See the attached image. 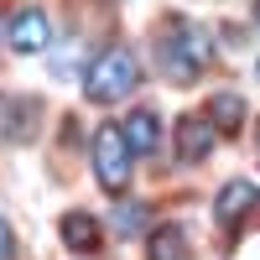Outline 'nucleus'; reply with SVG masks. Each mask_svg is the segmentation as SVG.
Returning <instances> with one entry per match:
<instances>
[{
	"label": "nucleus",
	"mask_w": 260,
	"mask_h": 260,
	"mask_svg": "<svg viewBox=\"0 0 260 260\" xmlns=\"http://www.w3.org/2000/svg\"><path fill=\"white\" fill-rule=\"evenodd\" d=\"M208 120H213V130H240V125H245V99L234 94V89L213 94V99H208Z\"/></svg>",
	"instance_id": "obj_10"
},
{
	"label": "nucleus",
	"mask_w": 260,
	"mask_h": 260,
	"mask_svg": "<svg viewBox=\"0 0 260 260\" xmlns=\"http://www.w3.org/2000/svg\"><path fill=\"white\" fill-rule=\"evenodd\" d=\"M6 42L16 52H47V42H52V21H47V11L42 6H26V11H16L11 16V31H6Z\"/></svg>",
	"instance_id": "obj_5"
},
{
	"label": "nucleus",
	"mask_w": 260,
	"mask_h": 260,
	"mask_svg": "<svg viewBox=\"0 0 260 260\" xmlns=\"http://www.w3.org/2000/svg\"><path fill=\"white\" fill-rule=\"evenodd\" d=\"M255 78H260V62H255Z\"/></svg>",
	"instance_id": "obj_16"
},
{
	"label": "nucleus",
	"mask_w": 260,
	"mask_h": 260,
	"mask_svg": "<svg viewBox=\"0 0 260 260\" xmlns=\"http://www.w3.org/2000/svg\"><path fill=\"white\" fill-rule=\"evenodd\" d=\"M260 208V187L245 182V177H234L219 187V198H213V224H219L224 234H240V224L250 219V213Z\"/></svg>",
	"instance_id": "obj_4"
},
{
	"label": "nucleus",
	"mask_w": 260,
	"mask_h": 260,
	"mask_svg": "<svg viewBox=\"0 0 260 260\" xmlns=\"http://www.w3.org/2000/svg\"><path fill=\"white\" fill-rule=\"evenodd\" d=\"M130 161H136V151L125 146V130L120 125H99L94 130V177H99L104 192H125Z\"/></svg>",
	"instance_id": "obj_3"
},
{
	"label": "nucleus",
	"mask_w": 260,
	"mask_h": 260,
	"mask_svg": "<svg viewBox=\"0 0 260 260\" xmlns=\"http://www.w3.org/2000/svg\"><path fill=\"white\" fill-rule=\"evenodd\" d=\"M6 120H11V99H6V94H0V136H6V130H11Z\"/></svg>",
	"instance_id": "obj_13"
},
{
	"label": "nucleus",
	"mask_w": 260,
	"mask_h": 260,
	"mask_svg": "<svg viewBox=\"0 0 260 260\" xmlns=\"http://www.w3.org/2000/svg\"><path fill=\"white\" fill-rule=\"evenodd\" d=\"M213 141H219V130H213L208 115H182L177 120V161H203Z\"/></svg>",
	"instance_id": "obj_6"
},
{
	"label": "nucleus",
	"mask_w": 260,
	"mask_h": 260,
	"mask_svg": "<svg viewBox=\"0 0 260 260\" xmlns=\"http://www.w3.org/2000/svg\"><path fill=\"white\" fill-rule=\"evenodd\" d=\"M255 26H260V0H255Z\"/></svg>",
	"instance_id": "obj_15"
},
{
	"label": "nucleus",
	"mask_w": 260,
	"mask_h": 260,
	"mask_svg": "<svg viewBox=\"0 0 260 260\" xmlns=\"http://www.w3.org/2000/svg\"><path fill=\"white\" fill-rule=\"evenodd\" d=\"M125 146L136 151V156H151V151L161 146V125H156V115L151 110H136V115H125Z\"/></svg>",
	"instance_id": "obj_8"
},
{
	"label": "nucleus",
	"mask_w": 260,
	"mask_h": 260,
	"mask_svg": "<svg viewBox=\"0 0 260 260\" xmlns=\"http://www.w3.org/2000/svg\"><path fill=\"white\" fill-rule=\"evenodd\" d=\"M146 219H151L146 203H120V208H115V229H120V234H141Z\"/></svg>",
	"instance_id": "obj_11"
},
{
	"label": "nucleus",
	"mask_w": 260,
	"mask_h": 260,
	"mask_svg": "<svg viewBox=\"0 0 260 260\" xmlns=\"http://www.w3.org/2000/svg\"><path fill=\"white\" fill-rule=\"evenodd\" d=\"M6 31H11V21H6V16H0V42H6Z\"/></svg>",
	"instance_id": "obj_14"
},
{
	"label": "nucleus",
	"mask_w": 260,
	"mask_h": 260,
	"mask_svg": "<svg viewBox=\"0 0 260 260\" xmlns=\"http://www.w3.org/2000/svg\"><path fill=\"white\" fill-rule=\"evenodd\" d=\"M57 234H62V245H68L73 255H94L104 229H99V219H94V213L73 208V213H62V219H57Z\"/></svg>",
	"instance_id": "obj_7"
},
{
	"label": "nucleus",
	"mask_w": 260,
	"mask_h": 260,
	"mask_svg": "<svg viewBox=\"0 0 260 260\" xmlns=\"http://www.w3.org/2000/svg\"><path fill=\"white\" fill-rule=\"evenodd\" d=\"M146 260H187V234L177 224H156L146 240Z\"/></svg>",
	"instance_id": "obj_9"
},
{
	"label": "nucleus",
	"mask_w": 260,
	"mask_h": 260,
	"mask_svg": "<svg viewBox=\"0 0 260 260\" xmlns=\"http://www.w3.org/2000/svg\"><path fill=\"white\" fill-rule=\"evenodd\" d=\"M16 255V234H11V224L0 219V260H11Z\"/></svg>",
	"instance_id": "obj_12"
},
{
	"label": "nucleus",
	"mask_w": 260,
	"mask_h": 260,
	"mask_svg": "<svg viewBox=\"0 0 260 260\" xmlns=\"http://www.w3.org/2000/svg\"><path fill=\"white\" fill-rule=\"evenodd\" d=\"M141 83V62L130 47H104L89 68H83V99L89 104H120Z\"/></svg>",
	"instance_id": "obj_2"
},
{
	"label": "nucleus",
	"mask_w": 260,
	"mask_h": 260,
	"mask_svg": "<svg viewBox=\"0 0 260 260\" xmlns=\"http://www.w3.org/2000/svg\"><path fill=\"white\" fill-rule=\"evenodd\" d=\"M208 57H213V42H208L203 26H192V21H177V26H167L156 37V62H161V73L172 83H192L208 68Z\"/></svg>",
	"instance_id": "obj_1"
}]
</instances>
